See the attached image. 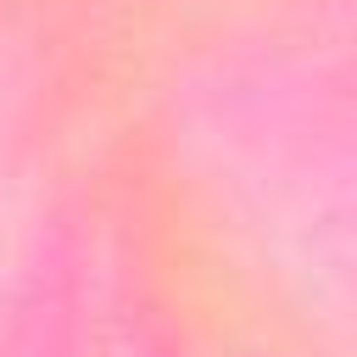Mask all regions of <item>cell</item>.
Returning <instances> with one entry per match:
<instances>
[]
</instances>
